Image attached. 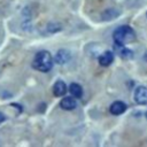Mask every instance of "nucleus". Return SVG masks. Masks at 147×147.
Segmentation results:
<instances>
[{"label":"nucleus","instance_id":"6","mask_svg":"<svg viewBox=\"0 0 147 147\" xmlns=\"http://www.w3.org/2000/svg\"><path fill=\"white\" fill-rule=\"evenodd\" d=\"M114 48H115V51H116V52H117V53H118V54H119L122 57H124V59H131V57L133 56V53H132L130 49L125 48L123 44L115 42Z\"/></svg>","mask_w":147,"mask_h":147},{"label":"nucleus","instance_id":"13","mask_svg":"<svg viewBox=\"0 0 147 147\" xmlns=\"http://www.w3.org/2000/svg\"><path fill=\"white\" fill-rule=\"evenodd\" d=\"M144 59H145V61H147V52L145 53V55H144Z\"/></svg>","mask_w":147,"mask_h":147},{"label":"nucleus","instance_id":"1","mask_svg":"<svg viewBox=\"0 0 147 147\" xmlns=\"http://www.w3.org/2000/svg\"><path fill=\"white\" fill-rule=\"evenodd\" d=\"M32 67L37 69L38 71H42V72L49 71L53 67V59H52L51 53L47 51L38 52L32 62Z\"/></svg>","mask_w":147,"mask_h":147},{"label":"nucleus","instance_id":"3","mask_svg":"<svg viewBox=\"0 0 147 147\" xmlns=\"http://www.w3.org/2000/svg\"><path fill=\"white\" fill-rule=\"evenodd\" d=\"M134 100L138 105H147V87L139 86L134 92Z\"/></svg>","mask_w":147,"mask_h":147},{"label":"nucleus","instance_id":"14","mask_svg":"<svg viewBox=\"0 0 147 147\" xmlns=\"http://www.w3.org/2000/svg\"><path fill=\"white\" fill-rule=\"evenodd\" d=\"M146 117H147V113H146Z\"/></svg>","mask_w":147,"mask_h":147},{"label":"nucleus","instance_id":"5","mask_svg":"<svg viewBox=\"0 0 147 147\" xmlns=\"http://www.w3.org/2000/svg\"><path fill=\"white\" fill-rule=\"evenodd\" d=\"M109 110H110V113L113 115H121L126 110V105L124 102H122V101H115L110 106Z\"/></svg>","mask_w":147,"mask_h":147},{"label":"nucleus","instance_id":"7","mask_svg":"<svg viewBox=\"0 0 147 147\" xmlns=\"http://www.w3.org/2000/svg\"><path fill=\"white\" fill-rule=\"evenodd\" d=\"M67 92V86H65V83L62 82V80H57L54 86H53V93L55 96H62L64 95Z\"/></svg>","mask_w":147,"mask_h":147},{"label":"nucleus","instance_id":"12","mask_svg":"<svg viewBox=\"0 0 147 147\" xmlns=\"http://www.w3.org/2000/svg\"><path fill=\"white\" fill-rule=\"evenodd\" d=\"M3 121H5V116L0 114V123H1V122H3Z\"/></svg>","mask_w":147,"mask_h":147},{"label":"nucleus","instance_id":"8","mask_svg":"<svg viewBox=\"0 0 147 147\" xmlns=\"http://www.w3.org/2000/svg\"><path fill=\"white\" fill-rule=\"evenodd\" d=\"M113 60H114V54L110 51H106L101 56H99V63L103 67L109 65L113 62Z\"/></svg>","mask_w":147,"mask_h":147},{"label":"nucleus","instance_id":"2","mask_svg":"<svg viewBox=\"0 0 147 147\" xmlns=\"http://www.w3.org/2000/svg\"><path fill=\"white\" fill-rule=\"evenodd\" d=\"M113 37H114L115 42H118V44H123L124 45L125 42L133 41L134 38H136V33L132 30V28H130L127 25H122V26L117 28L114 31Z\"/></svg>","mask_w":147,"mask_h":147},{"label":"nucleus","instance_id":"10","mask_svg":"<svg viewBox=\"0 0 147 147\" xmlns=\"http://www.w3.org/2000/svg\"><path fill=\"white\" fill-rule=\"evenodd\" d=\"M69 92L71 93V95H72L74 98H77V99H79V98L82 96V94H83L82 86H80L79 84H77V83H72V84L69 86Z\"/></svg>","mask_w":147,"mask_h":147},{"label":"nucleus","instance_id":"4","mask_svg":"<svg viewBox=\"0 0 147 147\" xmlns=\"http://www.w3.org/2000/svg\"><path fill=\"white\" fill-rule=\"evenodd\" d=\"M60 106H61V108H63L65 110H71L74 108H76L77 102H76V100H75L74 96H65V98H63L61 100Z\"/></svg>","mask_w":147,"mask_h":147},{"label":"nucleus","instance_id":"9","mask_svg":"<svg viewBox=\"0 0 147 147\" xmlns=\"http://www.w3.org/2000/svg\"><path fill=\"white\" fill-rule=\"evenodd\" d=\"M70 59V53L68 51H64V49H61L57 52L56 56H55V62L59 63V64H63L65 63L68 60Z\"/></svg>","mask_w":147,"mask_h":147},{"label":"nucleus","instance_id":"11","mask_svg":"<svg viewBox=\"0 0 147 147\" xmlns=\"http://www.w3.org/2000/svg\"><path fill=\"white\" fill-rule=\"evenodd\" d=\"M119 15V11H117L116 9H114V8H109V9H107L103 14H102V17H103V20H114L115 17H117Z\"/></svg>","mask_w":147,"mask_h":147}]
</instances>
